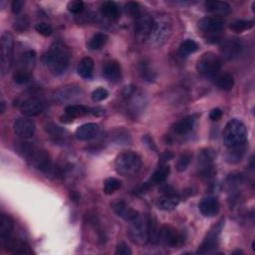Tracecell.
<instances>
[{
	"label": "cell",
	"instance_id": "1",
	"mask_svg": "<svg viewBox=\"0 0 255 255\" xmlns=\"http://www.w3.org/2000/svg\"><path fill=\"white\" fill-rule=\"evenodd\" d=\"M17 151L23 158L27 160L28 164L32 168L46 174H53L56 172V169L53 167L51 157L45 150L39 149L31 142H20Z\"/></svg>",
	"mask_w": 255,
	"mask_h": 255
},
{
	"label": "cell",
	"instance_id": "2",
	"mask_svg": "<svg viewBox=\"0 0 255 255\" xmlns=\"http://www.w3.org/2000/svg\"><path fill=\"white\" fill-rule=\"evenodd\" d=\"M43 62L53 75L60 76L69 67L70 51L62 42H54L44 54Z\"/></svg>",
	"mask_w": 255,
	"mask_h": 255
},
{
	"label": "cell",
	"instance_id": "3",
	"mask_svg": "<svg viewBox=\"0 0 255 255\" xmlns=\"http://www.w3.org/2000/svg\"><path fill=\"white\" fill-rule=\"evenodd\" d=\"M247 141V130L245 125L238 119H232L229 121L224 132V142L226 147L235 149L246 144Z\"/></svg>",
	"mask_w": 255,
	"mask_h": 255
},
{
	"label": "cell",
	"instance_id": "4",
	"mask_svg": "<svg viewBox=\"0 0 255 255\" xmlns=\"http://www.w3.org/2000/svg\"><path fill=\"white\" fill-rule=\"evenodd\" d=\"M142 167V159L135 152H125L119 155L115 161L116 171L124 176H130L137 173Z\"/></svg>",
	"mask_w": 255,
	"mask_h": 255
},
{
	"label": "cell",
	"instance_id": "5",
	"mask_svg": "<svg viewBox=\"0 0 255 255\" xmlns=\"http://www.w3.org/2000/svg\"><path fill=\"white\" fill-rule=\"evenodd\" d=\"M131 240L138 244L143 245L149 241V220L148 217L139 215L135 221L131 222L128 229Z\"/></svg>",
	"mask_w": 255,
	"mask_h": 255
},
{
	"label": "cell",
	"instance_id": "6",
	"mask_svg": "<svg viewBox=\"0 0 255 255\" xmlns=\"http://www.w3.org/2000/svg\"><path fill=\"white\" fill-rule=\"evenodd\" d=\"M171 33V23L169 18L161 16L154 19L152 31L148 41L152 45H161L167 41Z\"/></svg>",
	"mask_w": 255,
	"mask_h": 255
},
{
	"label": "cell",
	"instance_id": "7",
	"mask_svg": "<svg viewBox=\"0 0 255 255\" xmlns=\"http://www.w3.org/2000/svg\"><path fill=\"white\" fill-rule=\"evenodd\" d=\"M197 69L199 74L204 77L212 78L218 74L222 69V60L212 52L204 53L198 61Z\"/></svg>",
	"mask_w": 255,
	"mask_h": 255
},
{
	"label": "cell",
	"instance_id": "8",
	"mask_svg": "<svg viewBox=\"0 0 255 255\" xmlns=\"http://www.w3.org/2000/svg\"><path fill=\"white\" fill-rule=\"evenodd\" d=\"M0 47H1V75L4 76L10 69L13 60L14 40L11 33L4 32L1 35Z\"/></svg>",
	"mask_w": 255,
	"mask_h": 255
},
{
	"label": "cell",
	"instance_id": "9",
	"mask_svg": "<svg viewBox=\"0 0 255 255\" xmlns=\"http://www.w3.org/2000/svg\"><path fill=\"white\" fill-rule=\"evenodd\" d=\"M124 98L126 100V104L128 107V110L130 113L137 116L141 113L145 104L144 97L138 91L137 87L129 86L124 91Z\"/></svg>",
	"mask_w": 255,
	"mask_h": 255
},
{
	"label": "cell",
	"instance_id": "10",
	"mask_svg": "<svg viewBox=\"0 0 255 255\" xmlns=\"http://www.w3.org/2000/svg\"><path fill=\"white\" fill-rule=\"evenodd\" d=\"M223 227H224V221H221L208 231V233L206 234L202 243L199 245L198 253H200V254L210 253L217 247L218 243H220V236H221Z\"/></svg>",
	"mask_w": 255,
	"mask_h": 255
},
{
	"label": "cell",
	"instance_id": "11",
	"mask_svg": "<svg viewBox=\"0 0 255 255\" xmlns=\"http://www.w3.org/2000/svg\"><path fill=\"white\" fill-rule=\"evenodd\" d=\"M157 240L168 247H175L183 242V236L173 227L164 226L158 231Z\"/></svg>",
	"mask_w": 255,
	"mask_h": 255
},
{
	"label": "cell",
	"instance_id": "12",
	"mask_svg": "<svg viewBox=\"0 0 255 255\" xmlns=\"http://www.w3.org/2000/svg\"><path fill=\"white\" fill-rule=\"evenodd\" d=\"M154 24V18H152L148 14H141L136 19V25H135V33L136 37L139 41H147L150 33L152 31V27Z\"/></svg>",
	"mask_w": 255,
	"mask_h": 255
},
{
	"label": "cell",
	"instance_id": "13",
	"mask_svg": "<svg viewBox=\"0 0 255 255\" xmlns=\"http://www.w3.org/2000/svg\"><path fill=\"white\" fill-rule=\"evenodd\" d=\"M214 159H215V153L211 149H205L200 152L198 155V171L201 174V176L210 177L213 174L214 171Z\"/></svg>",
	"mask_w": 255,
	"mask_h": 255
},
{
	"label": "cell",
	"instance_id": "14",
	"mask_svg": "<svg viewBox=\"0 0 255 255\" xmlns=\"http://www.w3.org/2000/svg\"><path fill=\"white\" fill-rule=\"evenodd\" d=\"M35 130H36L35 123L28 117L18 118L13 124L14 134L18 138L23 140L32 138L33 135L35 134Z\"/></svg>",
	"mask_w": 255,
	"mask_h": 255
},
{
	"label": "cell",
	"instance_id": "15",
	"mask_svg": "<svg viewBox=\"0 0 255 255\" xmlns=\"http://www.w3.org/2000/svg\"><path fill=\"white\" fill-rule=\"evenodd\" d=\"M83 95V91L80 87L70 85L59 89L55 93V100L59 103H69L80 99Z\"/></svg>",
	"mask_w": 255,
	"mask_h": 255
},
{
	"label": "cell",
	"instance_id": "16",
	"mask_svg": "<svg viewBox=\"0 0 255 255\" xmlns=\"http://www.w3.org/2000/svg\"><path fill=\"white\" fill-rule=\"evenodd\" d=\"M0 240H1V245L4 250L12 253H21V254H27L32 253V250L29 248V246L23 242L15 239L10 234L0 236Z\"/></svg>",
	"mask_w": 255,
	"mask_h": 255
},
{
	"label": "cell",
	"instance_id": "17",
	"mask_svg": "<svg viewBox=\"0 0 255 255\" xmlns=\"http://www.w3.org/2000/svg\"><path fill=\"white\" fill-rule=\"evenodd\" d=\"M226 26V21L221 17L206 16L198 21V28L205 33L221 32Z\"/></svg>",
	"mask_w": 255,
	"mask_h": 255
},
{
	"label": "cell",
	"instance_id": "18",
	"mask_svg": "<svg viewBox=\"0 0 255 255\" xmlns=\"http://www.w3.org/2000/svg\"><path fill=\"white\" fill-rule=\"evenodd\" d=\"M44 103L36 98H31L24 101L21 105V113L26 117H34L41 114L44 110Z\"/></svg>",
	"mask_w": 255,
	"mask_h": 255
},
{
	"label": "cell",
	"instance_id": "19",
	"mask_svg": "<svg viewBox=\"0 0 255 255\" xmlns=\"http://www.w3.org/2000/svg\"><path fill=\"white\" fill-rule=\"evenodd\" d=\"M198 208L203 216L213 217L220 212V202L215 197H207L200 201Z\"/></svg>",
	"mask_w": 255,
	"mask_h": 255
},
{
	"label": "cell",
	"instance_id": "20",
	"mask_svg": "<svg viewBox=\"0 0 255 255\" xmlns=\"http://www.w3.org/2000/svg\"><path fill=\"white\" fill-rule=\"evenodd\" d=\"M99 133H100V127L98 124L88 123L80 126L76 130L75 136L79 141L88 142L95 139L99 135Z\"/></svg>",
	"mask_w": 255,
	"mask_h": 255
},
{
	"label": "cell",
	"instance_id": "21",
	"mask_svg": "<svg viewBox=\"0 0 255 255\" xmlns=\"http://www.w3.org/2000/svg\"><path fill=\"white\" fill-rule=\"evenodd\" d=\"M103 76L110 82H118L122 77V69L120 64L115 60L105 63L103 67Z\"/></svg>",
	"mask_w": 255,
	"mask_h": 255
},
{
	"label": "cell",
	"instance_id": "22",
	"mask_svg": "<svg viewBox=\"0 0 255 255\" xmlns=\"http://www.w3.org/2000/svg\"><path fill=\"white\" fill-rule=\"evenodd\" d=\"M170 172V169L169 166L167 165H162L152 175V177L150 178V180L148 183L143 184L142 189H150L152 186H156V185H160L164 181H166V179L169 177V174Z\"/></svg>",
	"mask_w": 255,
	"mask_h": 255
},
{
	"label": "cell",
	"instance_id": "23",
	"mask_svg": "<svg viewBox=\"0 0 255 255\" xmlns=\"http://www.w3.org/2000/svg\"><path fill=\"white\" fill-rule=\"evenodd\" d=\"M197 122V116H188L184 119H181L177 123L174 124L172 130L173 133L178 136L188 135L190 132L193 131Z\"/></svg>",
	"mask_w": 255,
	"mask_h": 255
},
{
	"label": "cell",
	"instance_id": "24",
	"mask_svg": "<svg viewBox=\"0 0 255 255\" xmlns=\"http://www.w3.org/2000/svg\"><path fill=\"white\" fill-rule=\"evenodd\" d=\"M114 210L118 216L122 217L123 220H125L126 222H129V223L135 221L136 218L140 215L136 209L128 206L124 201L118 202L115 205Z\"/></svg>",
	"mask_w": 255,
	"mask_h": 255
},
{
	"label": "cell",
	"instance_id": "25",
	"mask_svg": "<svg viewBox=\"0 0 255 255\" xmlns=\"http://www.w3.org/2000/svg\"><path fill=\"white\" fill-rule=\"evenodd\" d=\"M241 49L242 45L240 41H238L237 39H230L224 44L222 52L226 59L231 60L240 54Z\"/></svg>",
	"mask_w": 255,
	"mask_h": 255
},
{
	"label": "cell",
	"instance_id": "26",
	"mask_svg": "<svg viewBox=\"0 0 255 255\" xmlns=\"http://www.w3.org/2000/svg\"><path fill=\"white\" fill-rule=\"evenodd\" d=\"M180 198L178 196L173 195V194H168L162 198H160L157 201V207L161 210H166L170 211L177 207L179 204Z\"/></svg>",
	"mask_w": 255,
	"mask_h": 255
},
{
	"label": "cell",
	"instance_id": "27",
	"mask_svg": "<svg viewBox=\"0 0 255 255\" xmlns=\"http://www.w3.org/2000/svg\"><path fill=\"white\" fill-rule=\"evenodd\" d=\"M35 63H36V52L34 50H28L22 55L18 63L17 70H22L31 73L32 74V71L35 67Z\"/></svg>",
	"mask_w": 255,
	"mask_h": 255
},
{
	"label": "cell",
	"instance_id": "28",
	"mask_svg": "<svg viewBox=\"0 0 255 255\" xmlns=\"http://www.w3.org/2000/svg\"><path fill=\"white\" fill-rule=\"evenodd\" d=\"M205 8L208 12L221 16L227 15L231 11L230 5L224 1H207L205 2Z\"/></svg>",
	"mask_w": 255,
	"mask_h": 255
},
{
	"label": "cell",
	"instance_id": "29",
	"mask_svg": "<svg viewBox=\"0 0 255 255\" xmlns=\"http://www.w3.org/2000/svg\"><path fill=\"white\" fill-rule=\"evenodd\" d=\"M101 13L106 18L112 19V20H117L120 17L121 11H120V8H119V6L117 5L116 2L106 1L101 6Z\"/></svg>",
	"mask_w": 255,
	"mask_h": 255
},
{
	"label": "cell",
	"instance_id": "30",
	"mask_svg": "<svg viewBox=\"0 0 255 255\" xmlns=\"http://www.w3.org/2000/svg\"><path fill=\"white\" fill-rule=\"evenodd\" d=\"M94 64L95 63L92 58L90 57L83 58L77 67L78 74L84 79L92 78L93 71H94Z\"/></svg>",
	"mask_w": 255,
	"mask_h": 255
},
{
	"label": "cell",
	"instance_id": "31",
	"mask_svg": "<svg viewBox=\"0 0 255 255\" xmlns=\"http://www.w3.org/2000/svg\"><path fill=\"white\" fill-rule=\"evenodd\" d=\"M65 114L75 119L90 114V109L83 105H69L65 108Z\"/></svg>",
	"mask_w": 255,
	"mask_h": 255
},
{
	"label": "cell",
	"instance_id": "32",
	"mask_svg": "<svg viewBox=\"0 0 255 255\" xmlns=\"http://www.w3.org/2000/svg\"><path fill=\"white\" fill-rule=\"evenodd\" d=\"M13 228L14 222L12 218L7 214L2 213L1 217H0V236L11 234Z\"/></svg>",
	"mask_w": 255,
	"mask_h": 255
},
{
	"label": "cell",
	"instance_id": "33",
	"mask_svg": "<svg viewBox=\"0 0 255 255\" xmlns=\"http://www.w3.org/2000/svg\"><path fill=\"white\" fill-rule=\"evenodd\" d=\"M215 85L224 91H230L234 87V78L231 74H224L215 79Z\"/></svg>",
	"mask_w": 255,
	"mask_h": 255
},
{
	"label": "cell",
	"instance_id": "34",
	"mask_svg": "<svg viewBox=\"0 0 255 255\" xmlns=\"http://www.w3.org/2000/svg\"><path fill=\"white\" fill-rule=\"evenodd\" d=\"M198 44L193 39H187L179 46V54L183 57H188L198 50Z\"/></svg>",
	"mask_w": 255,
	"mask_h": 255
},
{
	"label": "cell",
	"instance_id": "35",
	"mask_svg": "<svg viewBox=\"0 0 255 255\" xmlns=\"http://www.w3.org/2000/svg\"><path fill=\"white\" fill-rule=\"evenodd\" d=\"M245 150H246V144L242 145V147H239V148L230 149L227 155V162L230 165H235V164L239 163L244 156Z\"/></svg>",
	"mask_w": 255,
	"mask_h": 255
},
{
	"label": "cell",
	"instance_id": "36",
	"mask_svg": "<svg viewBox=\"0 0 255 255\" xmlns=\"http://www.w3.org/2000/svg\"><path fill=\"white\" fill-rule=\"evenodd\" d=\"M108 41V36L104 33H97L88 42V47L91 50H99L106 45Z\"/></svg>",
	"mask_w": 255,
	"mask_h": 255
},
{
	"label": "cell",
	"instance_id": "37",
	"mask_svg": "<svg viewBox=\"0 0 255 255\" xmlns=\"http://www.w3.org/2000/svg\"><path fill=\"white\" fill-rule=\"evenodd\" d=\"M121 188V181L115 177H108L104 181V193L110 196Z\"/></svg>",
	"mask_w": 255,
	"mask_h": 255
},
{
	"label": "cell",
	"instance_id": "38",
	"mask_svg": "<svg viewBox=\"0 0 255 255\" xmlns=\"http://www.w3.org/2000/svg\"><path fill=\"white\" fill-rule=\"evenodd\" d=\"M46 132H47L55 141L64 140V139L67 137L66 135H68V133H67L64 129H62V128L56 126L55 124H48V125L46 126Z\"/></svg>",
	"mask_w": 255,
	"mask_h": 255
},
{
	"label": "cell",
	"instance_id": "39",
	"mask_svg": "<svg viewBox=\"0 0 255 255\" xmlns=\"http://www.w3.org/2000/svg\"><path fill=\"white\" fill-rule=\"evenodd\" d=\"M254 26V22L253 21H245V20H236L234 22H232L229 25V28L236 33H241L243 31L249 30Z\"/></svg>",
	"mask_w": 255,
	"mask_h": 255
},
{
	"label": "cell",
	"instance_id": "40",
	"mask_svg": "<svg viewBox=\"0 0 255 255\" xmlns=\"http://www.w3.org/2000/svg\"><path fill=\"white\" fill-rule=\"evenodd\" d=\"M31 76H32L31 73L16 69L13 74V80L18 85H24L30 81Z\"/></svg>",
	"mask_w": 255,
	"mask_h": 255
},
{
	"label": "cell",
	"instance_id": "41",
	"mask_svg": "<svg viewBox=\"0 0 255 255\" xmlns=\"http://www.w3.org/2000/svg\"><path fill=\"white\" fill-rule=\"evenodd\" d=\"M192 158H193V156L190 153H185V154L181 155L179 157V159L177 160V163H176L177 171H179V172L185 171L188 169V167H189V165L192 161Z\"/></svg>",
	"mask_w": 255,
	"mask_h": 255
},
{
	"label": "cell",
	"instance_id": "42",
	"mask_svg": "<svg viewBox=\"0 0 255 255\" xmlns=\"http://www.w3.org/2000/svg\"><path fill=\"white\" fill-rule=\"evenodd\" d=\"M243 183V175L240 172H232L227 178V184L229 188H235Z\"/></svg>",
	"mask_w": 255,
	"mask_h": 255
},
{
	"label": "cell",
	"instance_id": "43",
	"mask_svg": "<svg viewBox=\"0 0 255 255\" xmlns=\"http://www.w3.org/2000/svg\"><path fill=\"white\" fill-rule=\"evenodd\" d=\"M125 10H126V13L129 16L134 17L136 19L142 14L141 13V7H140L139 3H137V2H128L125 5Z\"/></svg>",
	"mask_w": 255,
	"mask_h": 255
},
{
	"label": "cell",
	"instance_id": "44",
	"mask_svg": "<svg viewBox=\"0 0 255 255\" xmlns=\"http://www.w3.org/2000/svg\"><path fill=\"white\" fill-rule=\"evenodd\" d=\"M140 73L142 77V79L147 80V81H153L155 79L154 76V72L150 69L149 65L147 63H142L141 64V68H140Z\"/></svg>",
	"mask_w": 255,
	"mask_h": 255
},
{
	"label": "cell",
	"instance_id": "45",
	"mask_svg": "<svg viewBox=\"0 0 255 255\" xmlns=\"http://www.w3.org/2000/svg\"><path fill=\"white\" fill-rule=\"evenodd\" d=\"M35 29L39 34H41L42 36H45V37H48L53 32V29L51 27V25H49L48 23L45 22H41L35 25Z\"/></svg>",
	"mask_w": 255,
	"mask_h": 255
},
{
	"label": "cell",
	"instance_id": "46",
	"mask_svg": "<svg viewBox=\"0 0 255 255\" xmlns=\"http://www.w3.org/2000/svg\"><path fill=\"white\" fill-rule=\"evenodd\" d=\"M109 97V92L104 88H98L92 93V100L94 102H102Z\"/></svg>",
	"mask_w": 255,
	"mask_h": 255
},
{
	"label": "cell",
	"instance_id": "47",
	"mask_svg": "<svg viewBox=\"0 0 255 255\" xmlns=\"http://www.w3.org/2000/svg\"><path fill=\"white\" fill-rule=\"evenodd\" d=\"M67 8L71 13L79 14L84 10V2L83 1H70L67 5Z\"/></svg>",
	"mask_w": 255,
	"mask_h": 255
},
{
	"label": "cell",
	"instance_id": "48",
	"mask_svg": "<svg viewBox=\"0 0 255 255\" xmlns=\"http://www.w3.org/2000/svg\"><path fill=\"white\" fill-rule=\"evenodd\" d=\"M28 27H29V20H28L27 16L18 18L14 23V29L19 32H23L25 30H27Z\"/></svg>",
	"mask_w": 255,
	"mask_h": 255
},
{
	"label": "cell",
	"instance_id": "49",
	"mask_svg": "<svg viewBox=\"0 0 255 255\" xmlns=\"http://www.w3.org/2000/svg\"><path fill=\"white\" fill-rule=\"evenodd\" d=\"M115 253L118 255H131L133 251L126 242H120L116 247Z\"/></svg>",
	"mask_w": 255,
	"mask_h": 255
},
{
	"label": "cell",
	"instance_id": "50",
	"mask_svg": "<svg viewBox=\"0 0 255 255\" xmlns=\"http://www.w3.org/2000/svg\"><path fill=\"white\" fill-rule=\"evenodd\" d=\"M142 140V142H144V144H147L151 150L156 151V152L158 151V150H157V145H156V143H155L153 138H152L150 135H144Z\"/></svg>",
	"mask_w": 255,
	"mask_h": 255
},
{
	"label": "cell",
	"instance_id": "51",
	"mask_svg": "<svg viewBox=\"0 0 255 255\" xmlns=\"http://www.w3.org/2000/svg\"><path fill=\"white\" fill-rule=\"evenodd\" d=\"M23 5H24V2L21 1V0H14V1H12V4H11L12 12L14 14H19L22 11Z\"/></svg>",
	"mask_w": 255,
	"mask_h": 255
},
{
	"label": "cell",
	"instance_id": "52",
	"mask_svg": "<svg viewBox=\"0 0 255 255\" xmlns=\"http://www.w3.org/2000/svg\"><path fill=\"white\" fill-rule=\"evenodd\" d=\"M222 117H223V111L221 110L220 108L213 109V110H212V111L210 112V114H209V118H210V120H212V121H218V120H221Z\"/></svg>",
	"mask_w": 255,
	"mask_h": 255
},
{
	"label": "cell",
	"instance_id": "53",
	"mask_svg": "<svg viewBox=\"0 0 255 255\" xmlns=\"http://www.w3.org/2000/svg\"><path fill=\"white\" fill-rule=\"evenodd\" d=\"M173 154L171 152H164L162 155H161V164L162 165H165L167 162L170 161L173 159Z\"/></svg>",
	"mask_w": 255,
	"mask_h": 255
},
{
	"label": "cell",
	"instance_id": "54",
	"mask_svg": "<svg viewBox=\"0 0 255 255\" xmlns=\"http://www.w3.org/2000/svg\"><path fill=\"white\" fill-rule=\"evenodd\" d=\"M90 114L94 115V116H102L105 114V110L102 108H91L90 109Z\"/></svg>",
	"mask_w": 255,
	"mask_h": 255
},
{
	"label": "cell",
	"instance_id": "55",
	"mask_svg": "<svg viewBox=\"0 0 255 255\" xmlns=\"http://www.w3.org/2000/svg\"><path fill=\"white\" fill-rule=\"evenodd\" d=\"M0 106H1V110H0V112H1V114H2V113H4V110H5V104H4V102H1V104H0Z\"/></svg>",
	"mask_w": 255,
	"mask_h": 255
}]
</instances>
